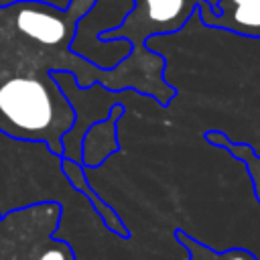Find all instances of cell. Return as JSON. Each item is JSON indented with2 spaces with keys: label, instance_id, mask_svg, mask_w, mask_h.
Masks as SVG:
<instances>
[{
  "label": "cell",
  "instance_id": "1",
  "mask_svg": "<svg viewBox=\"0 0 260 260\" xmlns=\"http://www.w3.org/2000/svg\"><path fill=\"white\" fill-rule=\"evenodd\" d=\"M75 122V110L51 73L32 65L26 73L0 75V130L12 138L45 142L63 154V134Z\"/></svg>",
  "mask_w": 260,
  "mask_h": 260
},
{
  "label": "cell",
  "instance_id": "2",
  "mask_svg": "<svg viewBox=\"0 0 260 260\" xmlns=\"http://www.w3.org/2000/svg\"><path fill=\"white\" fill-rule=\"evenodd\" d=\"M95 2L98 0H71L63 10L67 18L77 24L95 6ZM197 6L199 0H132V6L124 18L116 26L100 32L98 39L104 43L128 41L130 55L124 57V61L162 77L165 59L154 51H146V43L156 35L179 32L195 14Z\"/></svg>",
  "mask_w": 260,
  "mask_h": 260
},
{
  "label": "cell",
  "instance_id": "3",
  "mask_svg": "<svg viewBox=\"0 0 260 260\" xmlns=\"http://www.w3.org/2000/svg\"><path fill=\"white\" fill-rule=\"evenodd\" d=\"M59 223L55 201L0 211V260H75L71 244L55 236Z\"/></svg>",
  "mask_w": 260,
  "mask_h": 260
},
{
  "label": "cell",
  "instance_id": "4",
  "mask_svg": "<svg viewBox=\"0 0 260 260\" xmlns=\"http://www.w3.org/2000/svg\"><path fill=\"white\" fill-rule=\"evenodd\" d=\"M197 10L205 26L260 39V0H217L215 4L199 0Z\"/></svg>",
  "mask_w": 260,
  "mask_h": 260
},
{
  "label": "cell",
  "instance_id": "5",
  "mask_svg": "<svg viewBox=\"0 0 260 260\" xmlns=\"http://www.w3.org/2000/svg\"><path fill=\"white\" fill-rule=\"evenodd\" d=\"M124 112H126V106L116 104L104 120H100L87 128L83 142H81V165L85 169L100 167L110 154H114L120 148L116 122L124 116Z\"/></svg>",
  "mask_w": 260,
  "mask_h": 260
},
{
  "label": "cell",
  "instance_id": "6",
  "mask_svg": "<svg viewBox=\"0 0 260 260\" xmlns=\"http://www.w3.org/2000/svg\"><path fill=\"white\" fill-rule=\"evenodd\" d=\"M59 162H61V171H63L65 179L69 181V185H71L77 193H81V195L91 203V207H93V211L98 213V217L102 219V223H104L114 236H120V238L128 240V238H130V232H128V228L124 225V221H122V217L118 215V211H116L110 203H106V201L98 195V191L87 183L85 167H83L81 162H75V160H71V158H63V156H61Z\"/></svg>",
  "mask_w": 260,
  "mask_h": 260
},
{
  "label": "cell",
  "instance_id": "7",
  "mask_svg": "<svg viewBox=\"0 0 260 260\" xmlns=\"http://www.w3.org/2000/svg\"><path fill=\"white\" fill-rule=\"evenodd\" d=\"M205 140H207V144L217 146V148H223L234 158H238V160L244 162V167L248 171V177L252 181L254 197L260 203V154H256L250 144H246V142H234L228 134H223L219 130H207L205 132Z\"/></svg>",
  "mask_w": 260,
  "mask_h": 260
},
{
  "label": "cell",
  "instance_id": "8",
  "mask_svg": "<svg viewBox=\"0 0 260 260\" xmlns=\"http://www.w3.org/2000/svg\"><path fill=\"white\" fill-rule=\"evenodd\" d=\"M175 240L187 250L189 260H258L256 254H252L246 248H228L223 252H217L189 236L185 230H175Z\"/></svg>",
  "mask_w": 260,
  "mask_h": 260
}]
</instances>
